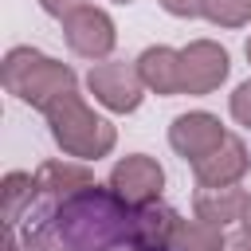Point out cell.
<instances>
[{
	"mask_svg": "<svg viewBox=\"0 0 251 251\" xmlns=\"http://www.w3.org/2000/svg\"><path fill=\"white\" fill-rule=\"evenodd\" d=\"M0 75H4V90L16 94L20 102L35 106V110H47L59 94L78 90V75L67 63H59L35 47H12L4 55Z\"/></svg>",
	"mask_w": 251,
	"mask_h": 251,
	"instance_id": "obj_3",
	"label": "cell"
},
{
	"mask_svg": "<svg viewBox=\"0 0 251 251\" xmlns=\"http://www.w3.org/2000/svg\"><path fill=\"white\" fill-rule=\"evenodd\" d=\"M227 110H231V118H235L243 129H251V78H247V82H239V86L231 90Z\"/></svg>",
	"mask_w": 251,
	"mask_h": 251,
	"instance_id": "obj_17",
	"label": "cell"
},
{
	"mask_svg": "<svg viewBox=\"0 0 251 251\" xmlns=\"http://www.w3.org/2000/svg\"><path fill=\"white\" fill-rule=\"evenodd\" d=\"M247 169H251V153H247L243 137L227 133V141L220 149H212L204 161L192 165V176L200 188H231L247 176Z\"/></svg>",
	"mask_w": 251,
	"mask_h": 251,
	"instance_id": "obj_9",
	"label": "cell"
},
{
	"mask_svg": "<svg viewBox=\"0 0 251 251\" xmlns=\"http://www.w3.org/2000/svg\"><path fill=\"white\" fill-rule=\"evenodd\" d=\"M114 4H133V0H114Z\"/></svg>",
	"mask_w": 251,
	"mask_h": 251,
	"instance_id": "obj_24",
	"label": "cell"
},
{
	"mask_svg": "<svg viewBox=\"0 0 251 251\" xmlns=\"http://www.w3.org/2000/svg\"><path fill=\"white\" fill-rule=\"evenodd\" d=\"M224 243H227L224 227L192 216V220H180L176 239H173V251H224Z\"/></svg>",
	"mask_w": 251,
	"mask_h": 251,
	"instance_id": "obj_15",
	"label": "cell"
},
{
	"mask_svg": "<svg viewBox=\"0 0 251 251\" xmlns=\"http://www.w3.org/2000/svg\"><path fill=\"white\" fill-rule=\"evenodd\" d=\"M0 196H4V227H16L24 220V212L35 208V176L12 169L0 184Z\"/></svg>",
	"mask_w": 251,
	"mask_h": 251,
	"instance_id": "obj_14",
	"label": "cell"
},
{
	"mask_svg": "<svg viewBox=\"0 0 251 251\" xmlns=\"http://www.w3.org/2000/svg\"><path fill=\"white\" fill-rule=\"evenodd\" d=\"M106 188L129 204V208H145V204H157L161 192H165V169L157 165V157L149 153H129L122 157L114 169H110V180Z\"/></svg>",
	"mask_w": 251,
	"mask_h": 251,
	"instance_id": "obj_5",
	"label": "cell"
},
{
	"mask_svg": "<svg viewBox=\"0 0 251 251\" xmlns=\"http://www.w3.org/2000/svg\"><path fill=\"white\" fill-rule=\"evenodd\" d=\"M4 251H20V239H16V227H8V239H4Z\"/></svg>",
	"mask_w": 251,
	"mask_h": 251,
	"instance_id": "obj_21",
	"label": "cell"
},
{
	"mask_svg": "<svg viewBox=\"0 0 251 251\" xmlns=\"http://www.w3.org/2000/svg\"><path fill=\"white\" fill-rule=\"evenodd\" d=\"M90 184H98V180L86 169V161H43L35 169V208L63 204L67 196H75Z\"/></svg>",
	"mask_w": 251,
	"mask_h": 251,
	"instance_id": "obj_10",
	"label": "cell"
},
{
	"mask_svg": "<svg viewBox=\"0 0 251 251\" xmlns=\"http://www.w3.org/2000/svg\"><path fill=\"white\" fill-rule=\"evenodd\" d=\"M180 63H184V94L196 98L220 90L231 75V55L216 39H192L188 47H180Z\"/></svg>",
	"mask_w": 251,
	"mask_h": 251,
	"instance_id": "obj_7",
	"label": "cell"
},
{
	"mask_svg": "<svg viewBox=\"0 0 251 251\" xmlns=\"http://www.w3.org/2000/svg\"><path fill=\"white\" fill-rule=\"evenodd\" d=\"M200 16L216 27H247L251 0H200Z\"/></svg>",
	"mask_w": 251,
	"mask_h": 251,
	"instance_id": "obj_16",
	"label": "cell"
},
{
	"mask_svg": "<svg viewBox=\"0 0 251 251\" xmlns=\"http://www.w3.org/2000/svg\"><path fill=\"white\" fill-rule=\"evenodd\" d=\"M243 208H247V192L239 184H231V188H196V196H192L196 220H208L216 227H227V224L243 220Z\"/></svg>",
	"mask_w": 251,
	"mask_h": 251,
	"instance_id": "obj_13",
	"label": "cell"
},
{
	"mask_svg": "<svg viewBox=\"0 0 251 251\" xmlns=\"http://www.w3.org/2000/svg\"><path fill=\"white\" fill-rule=\"evenodd\" d=\"M180 227V212L169 208L165 200L133 208V251H173Z\"/></svg>",
	"mask_w": 251,
	"mask_h": 251,
	"instance_id": "obj_12",
	"label": "cell"
},
{
	"mask_svg": "<svg viewBox=\"0 0 251 251\" xmlns=\"http://www.w3.org/2000/svg\"><path fill=\"white\" fill-rule=\"evenodd\" d=\"M39 8L47 12V16H55L59 24L71 16V12H78V8H86V0H39Z\"/></svg>",
	"mask_w": 251,
	"mask_h": 251,
	"instance_id": "obj_19",
	"label": "cell"
},
{
	"mask_svg": "<svg viewBox=\"0 0 251 251\" xmlns=\"http://www.w3.org/2000/svg\"><path fill=\"white\" fill-rule=\"evenodd\" d=\"M86 90L110 114H133L141 106V98H145V82L137 75V63H126V59L94 63L90 75H86Z\"/></svg>",
	"mask_w": 251,
	"mask_h": 251,
	"instance_id": "obj_4",
	"label": "cell"
},
{
	"mask_svg": "<svg viewBox=\"0 0 251 251\" xmlns=\"http://www.w3.org/2000/svg\"><path fill=\"white\" fill-rule=\"evenodd\" d=\"M24 243L27 251H133V208L90 184L63 204L39 208V224H27Z\"/></svg>",
	"mask_w": 251,
	"mask_h": 251,
	"instance_id": "obj_1",
	"label": "cell"
},
{
	"mask_svg": "<svg viewBox=\"0 0 251 251\" xmlns=\"http://www.w3.org/2000/svg\"><path fill=\"white\" fill-rule=\"evenodd\" d=\"M157 4L176 20H196L200 16V0H157Z\"/></svg>",
	"mask_w": 251,
	"mask_h": 251,
	"instance_id": "obj_18",
	"label": "cell"
},
{
	"mask_svg": "<svg viewBox=\"0 0 251 251\" xmlns=\"http://www.w3.org/2000/svg\"><path fill=\"white\" fill-rule=\"evenodd\" d=\"M43 118H47V129H51L55 145H59L67 157L98 161V157H106V153L118 145L114 122L102 118V114H94L90 102H86L78 90L59 94V98L43 110Z\"/></svg>",
	"mask_w": 251,
	"mask_h": 251,
	"instance_id": "obj_2",
	"label": "cell"
},
{
	"mask_svg": "<svg viewBox=\"0 0 251 251\" xmlns=\"http://www.w3.org/2000/svg\"><path fill=\"white\" fill-rule=\"evenodd\" d=\"M133 63H137V75H141L149 94H161V98L184 94V63H180L176 47H165V43L145 47Z\"/></svg>",
	"mask_w": 251,
	"mask_h": 251,
	"instance_id": "obj_11",
	"label": "cell"
},
{
	"mask_svg": "<svg viewBox=\"0 0 251 251\" xmlns=\"http://www.w3.org/2000/svg\"><path fill=\"white\" fill-rule=\"evenodd\" d=\"M224 251H251V235H247V231H239V235H227Z\"/></svg>",
	"mask_w": 251,
	"mask_h": 251,
	"instance_id": "obj_20",
	"label": "cell"
},
{
	"mask_svg": "<svg viewBox=\"0 0 251 251\" xmlns=\"http://www.w3.org/2000/svg\"><path fill=\"white\" fill-rule=\"evenodd\" d=\"M239 224H243V231L251 235V196H247V208H243V220H239Z\"/></svg>",
	"mask_w": 251,
	"mask_h": 251,
	"instance_id": "obj_22",
	"label": "cell"
},
{
	"mask_svg": "<svg viewBox=\"0 0 251 251\" xmlns=\"http://www.w3.org/2000/svg\"><path fill=\"white\" fill-rule=\"evenodd\" d=\"M243 55H247V63H251V35H247V43H243Z\"/></svg>",
	"mask_w": 251,
	"mask_h": 251,
	"instance_id": "obj_23",
	"label": "cell"
},
{
	"mask_svg": "<svg viewBox=\"0 0 251 251\" xmlns=\"http://www.w3.org/2000/svg\"><path fill=\"white\" fill-rule=\"evenodd\" d=\"M227 141V129L216 114L208 110H188V114H176L173 126H169V145L184 157V161H204L212 149H220Z\"/></svg>",
	"mask_w": 251,
	"mask_h": 251,
	"instance_id": "obj_8",
	"label": "cell"
},
{
	"mask_svg": "<svg viewBox=\"0 0 251 251\" xmlns=\"http://www.w3.org/2000/svg\"><path fill=\"white\" fill-rule=\"evenodd\" d=\"M63 39H67V47L78 59L106 63L110 51H114V43H118V27H114V20H110L106 8L86 4V8H78V12H71L63 20Z\"/></svg>",
	"mask_w": 251,
	"mask_h": 251,
	"instance_id": "obj_6",
	"label": "cell"
}]
</instances>
